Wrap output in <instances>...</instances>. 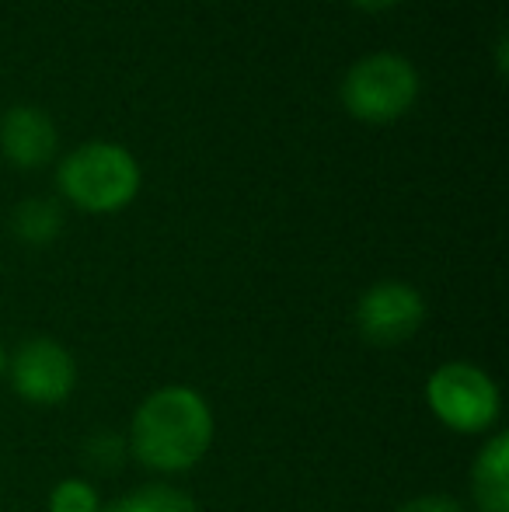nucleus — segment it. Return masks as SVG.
<instances>
[{"instance_id": "f03ea898", "label": "nucleus", "mask_w": 509, "mask_h": 512, "mask_svg": "<svg viewBox=\"0 0 509 512\" xmlns=\"http://www.w3.org/2000/svg\"><path fill=\"white\" fill-rule=\"evenodd\" d=\"M140 182L143 175L136 157L109 140H91L74 147L56 171V185H60L63 199L95 216L126 209L140 192Z\"/></svg>"}, {"instance_id": "f257e3e1", "label": "nucleus", "mask_w": 509, "mask_h": 512, "mask_svg": "<svg viewBox=\"0 0 509 512\" xmlns=\"http://www.w3.org/2000/svg\"><path fill=\"white\" fill-rule=\"evenodd\" d=\"M213 408L196 387L168 384L147 394L129 422V453L157 474L192 471L213 446Z\"/></svg>"}, {"instance_id": "4468645a", "label": "nucleus", "mask_w": 509, "mask_h": 512, "mask_svg": "<svg viewBox=\"0 0 509 512\" xmlns=\"http://www.w3.org/2000/svg\"><path fill=\"white\" fill-rule=\"evenodd\" d=\"M102 512H154V509H150V502L143 499L140 492H133V495H126V499L112 502V506L102 509Z\"/></svg>"}, {"instance_id": "9d476101", "label": "nucleus", "mask_w": 509, "mask_h": 512, "mask_svg": "<svg viewBox=\"0 0 509 512\" xmlns=\"http://www.w3.org/2000/svg\"><path fill=\"white\" fill-rule=\"evenodd\" d=\"M49 512H102V499L84 478H67L49 492Z\"/></svg>"}, {"instance_id": "dca6fc26", "label": "nucleus", "mask_w": 509, "mask_h": 512, "mask_svg": "<svg viewBox=\"0 0 509 512\" xmlns=\"http://www.w3.org/2000/svg\"><path fill=\"white\" fill-rule=\"evenodd\" d=\"M7 373V349H4V342H0V377Z\"/></svg>"}, {"instance_id": "2eb2a0df", "label": "nucleus", "mask_w": 509, "mask_h": 512, "mask_svg": "<svg viewBox=\"0 0 509 512\" xmlns=\"http://www.w3.org/2000/svg\"><path fill=\"white\" fill-rule=\"evenodd\" d=\"M360 11H387V7H398L401 0H353Z\"/></svg>"}, {"instance_id": "39448f33", "label": "nucleus", "mask_w": 509, "mask_h": 512, "mask_svg": "<svg viewBox=\"0 0 509 512\" xmlns=\"http://www.w3.org/2000/svg\"><path fill=\"white\" fill-rule=\"evenodd\" d=\"M7 373L14 394L39 408L63 405L77 387L74 356L53 338H25L14 356H7Z\"/></svg>"}, {"instance_id": "7ed1b4c3", "label": "nucleus", "mask_w": 509, "mask_h": 512, "mask_svg": "<svg viewBox=\"0 0 509 512\" xmlns=\"http://www.w3.org/2000/svg\"><path fill=\"white\" fill-rule=\"evenodd\" d=\"M419 70L401 53H367L346 70L339 84V98L353 119L360 122H394L412 112L419 98Z\"/></svg>"}, {"instance_id": "20e7f679", "label": "nucleus", "mask_w": 509, "mask_h": 512, "mask_svg": "<svg viewBox=\"0 0 509 512\" xmlns=\"http://www.w3.org/2000/svg\"><path fill=\"white\" fill-rule=\"evenodd\" d=\"M426 405L447 429L461 436L489 432L503 415L499 387L475 363H443L426 380Z\"/></svg>"}, {"instance_id": "1a4fd4ad", "label": "nucleus", "mask_w": 509, "mask_h": 512, "mask_svg": "<svg viewBox=\"0 0 509 512\" xmlns=\"http://www.w3.org/2000/svg\"><path fill=\"white\" fill-rule=\"evenodd\" d=\"M11 227L25 244L42 248V244H49V241H56V237H60L63 209L56 206L53 199H25V203L14 209Z\"/></svg>"}, {"instance_id": "0eeeda50", "label": "nucleus", "mask_w": 509, "mask_h": 512, "mask_svg": "<svg viewBox=\"0 0 509 512\" xmlns=\"http://www.w3.org/2000/svg\"><path fill=\"white\" fill-rule=\"evenodd\" d=\"M56 147H60L56 122L39 105H11L0 115V154L14 168H46L56 157Z\"/></svg>"}, {"instance_id": "9b49d317", "label": "nucleus", "mask_w": 509, "mask_h": 512, "mask_svg": "<svg viewBox=\"0 0 509 512\" xmlns=\"http://www.w3.org/2000/svg\"><path fill=\"white\" fill-rule=\"evenodd\" d=\"M140 495L150 502L154 512H199V506L189 499V495L178 492V488H171V485H147V488H140Z\"/></svg>"}, {"instance_id": "6e6552de", "label": "nucleus", "mask_w": 509, "mask_h": 512, "mask_svg": "<svg viewBox=\"0 0 509 512\" xmlns=\"http://www.w3.org/2000/svg\"><path fill=\"white\" fill-rule=\"evenodd\" d=\"M471 495L478 512H509V436L496 432L471 467Z\"/></svg>"}, {"instance_id": "423d86ee", "label": "nucleus", "mask_w": 509, "mask_h": 512, "mask_svg": "<svg viewBox=\"0 0 509 512\" xmlns=\"http://www.w3.org/2000/svg\"><path fill=\"white\" fill-rule=\"evenodd\" d=\"M422 324H426V297L401 279L374 283L370 290H363L360 304H356V328H360L363 342L377 345V349L405 345L408 338L419 335Z\"/></svg>"}, {"instance_id": "ddd939ff", "label": "nucleus", "mask_w": 509, "mask_h": 512, "mask_svg": "<svg viewBox=\"0 0 509 512\" xmlns=\"http://www.w3.org/2000/svg\"><path fill=\"white\" fill-rule=\"evenodd\" d=\"M398 512H464V506L447 499V495H419V499L405 502Z\"/></svg>"}, {"instance_id": "f8f14e48", "label": "nucleus", "mask_w": 509, "mask_h": 512, "mask_svg": "<svg viewBox=\"0 0 509 512\" xmlns=\"http://www.w3.org/2000/svg\"><path fill=\"white\" fill-rule=\"evenodd\" d=\"M123 457H126L123 439L109 436V432H102V436H95L88 443V464L98 467V471H116L123 464Z\"/></svg>"}]
</instances>
